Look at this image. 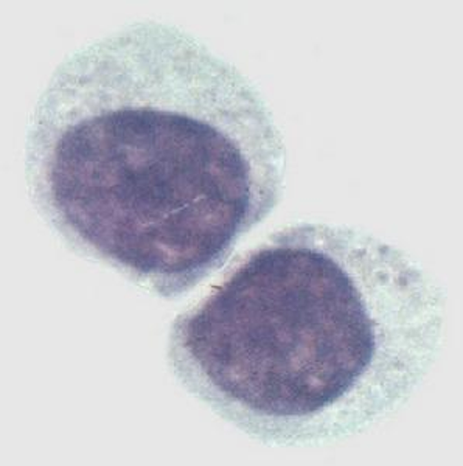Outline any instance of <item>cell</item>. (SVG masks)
Here are the masks:
<instances>
[{"mask_svg": "<svg viewBox=\"0 0 463 466\" xmlns=\"http://www.w3.org/2000/svg\"><path fill=\"white\" fill-rule=\"evenodd\" d=\"M285 171L254 81L166 22L75 48L28 122L37 213L76 254L166 299L223 268L277 206Z\"/></svg>", "mask_w": 463, "mask_h": 466, "instance_id": "1", "label": "cell"}, {"mask_svg": "<svg viewBox=\"0 0 463 466\" xmlns=\"http://www.w3.org/2000/svg\"><path fill=\"white\" fill-rule=\"evenodd\" d=\"M445 296L405 250L302 223L238 257L171 325L186 390L261 443L322 446L409 403L440 353Z\"/></svg>", "mask_w": 463, "mask_h": 466, "instance_id": "2", "label": "cell"}]
</instances>
